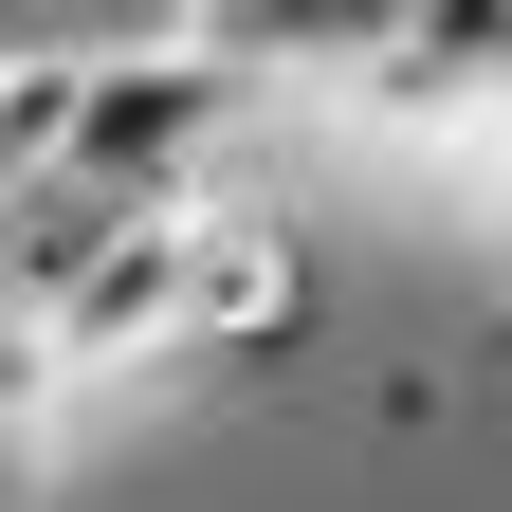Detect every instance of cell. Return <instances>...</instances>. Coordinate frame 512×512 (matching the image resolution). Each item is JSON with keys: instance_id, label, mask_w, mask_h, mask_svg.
Wrapping results in <instances>:
<instances>
[{"instance_id": "2", "label": "cell", "mask_w": 512, "mask_h": 512, "mask_svg": "<svg viewBox=\"0 0 512 512\" xmlns=\"http://www.w3.org/2000/svg\"><path fill=\"white\" fill-rule=\"evenodd\" d=\"M37 330H55V384H128V366H165V348H183V220H128L92 275L37 311Z\"/></svg>"}, {"instance_id": "1", "label": "cell", "mask_w": 512, "mask_h": 512, "mask_svg": "<svg viewBox=\"0 0 512 512\" xmlns=\"http://www.w3.org/2000/svg\"><path fill=\"white\" fill-rule=\"evenodd\" d=\"M293 311H311V238H293V202L202 183V202H183V366H256Z\"/></svg>"}]
</instances>
